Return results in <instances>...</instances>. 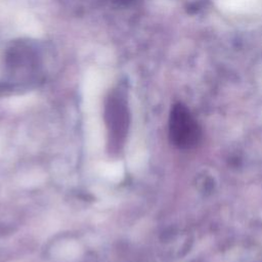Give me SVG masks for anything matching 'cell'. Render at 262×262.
<instances>
[{
	"instance_id": "cell-1",
	"label": "cell",
	"mask_w": 262,
	"mask_h": 262,
	"mask_svg": "<svg viewBox=\"0 0 262 262\" xmlns=\"http://www.w3.org/2000/svg\"><path fill=\"white\" fill-rule=\"evenodd\" d=\"M169 137L178 148L190 149L198 145L202 131L188 108L182 103L173 105L169 117Z\"/></svg>"
},
{
	"instance_id": "cell-2",
	"label": "cell",
	"mask_w": 262,
	"mask_h": 262,
	"mask_svg": "<svg viewBox=\"0 0 262 262\" xmlns=\"http://www.w3.org/2000/svg\"><path fill=\"white\" fill-rule=\"evenodd\" d=\"M105 121L108 134L116 143L122 141L128 129V110L120 93H112L105 104Z\"/></svg>"
}]
</instances>
